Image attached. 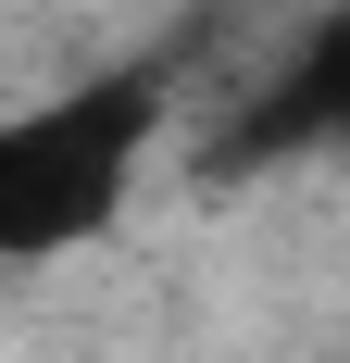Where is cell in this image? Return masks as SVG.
I'll use <instances>...</instances> for the list:
<instances>
[{"label":"cell","mask_w":350,"mask_h":363,"mask_svg":"<svg viewBox=\"0 0 350 363\" xmlns=\"http://www.w3.org/2000/svg\"><path fill=\"white\" fill-rule=\"evenodd\" d=\"M163 125H175L163 63H101L50 101H13L0 113V263H63L88 238H113Z\"/></svg>","instance_id":"obj_1"},{"label":"cell","mask_w":350,"mask_h":363,"mask_svg":"<svg viewBox=\"0 0 350 363\" xmlns=\"http://www.w3.org/2000/svg\"><path fill=\"white\" fill-rule=\"evenodd\" d=\"M288 150H350V0L288 38V63L225 125V163H288Z\"/></svg>","instance_id":"obj_2"}]
</instances>
